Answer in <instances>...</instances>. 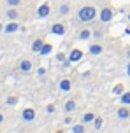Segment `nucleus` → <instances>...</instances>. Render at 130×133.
Masks as SVG:
<instances>
[{
	"label": "nucleus",
	"instance_id": "obj_1",
	"mask_svg": "<svg viewBox=\"0 0 130 133\" xmlns=\"http://www.w3.org/2000/svg\"><path fill=\"white\" fill-rule=\"evenodd\" d=\"M79 19L83 21V23H88V21H91L93 18L97 16V9L93 5H84V7H81L79 9Z\"/></svg>",
	"mask_w": 130,
	"mask_h": 133
},
{
	"label": "nucleus",
	"instance_id": "obj_2",
	"mask_svg": "<svg viewBox=\"0 0 130 133\" xmlns=\"http://www.w3.org/2000/svg\"><path fill=\"white\" fill-rule=\"evenodd\" d=\"M113 16H114V12H113L111 7H104L102 11H100V21L102 23H109L113 19Z\"/></svg>",
	"mask_w": 130,
	"mask_h": 133
},
{
	"label": "nucleus",
	"instance_id": "obj_3",
	"mask_svg": "<svg viewBox=\"0 0 130 133\" xmlns=\"http://www.w3.org/2000/svg\"><path fill=\"white\" fill-rule=\"evenodd\" d=\"M32 66H34V63H32V61L30 60H21L20 63H18V68H20V72H30V70H32Z\"/></svg>",
	"mask_w": 130,
	"mask_h": 133
},
{
	"label": "nucleus",
	"instance_id": "obj_4",
	"mask_svg": "<svg viewBox=\"0 0 130 133\" xmlns=\"http://www.w3.org/2000/svg\"><path fill=\"white\" fill-rule=\"evenodd\" d=\"M21 117H23V121H27V123H30V121H34L35 119V110L34 109H25L23 110V114H21Z\"/></svg>",
	"mask_w": 130,
	"mask_h": 133
},
{
	"label": "nucleus",
	"instance_id": "obj_5",
	"mask_svg": "<svg viewBox=\"0 0 130 133\" xmlns=\"http://www.w3.org/2000/svg\"><path fill=\"white\" fill-rule=\"evenodd\" d=\"M49 11H51V7H49V4L46 2V4H42V5L39 7L37 16H39V18H48V16H49Z\"/></svg>",
	"mask_w": 130,
	"mask_h": 133
},
{
	"label": "nucleus",
	"instance_id": "obj_6",
	"mask_svg": "<svg viewBox=\"0 0 130 133\" xmlns=\"http://www.w3.org/2000/svg\"><path fill=\"white\" fill-rule=\"evenodd\" d=\"M18 30H20V25H18L14 19L11 21L9 25H5V26H4V32H5V33H13V32H18Z\"/></svg>",
	"mask_w": 130,
	"mask_h": 133
},
{
	"label": "nucleus",
	"instance_id": "obj_7",
	"mask_svg": "<svg viewBox=\"0 0 130 133\" xmlns=\"http://www.w3.org/2000/svg\"><path fill=\"white\" fill-rule=\"evenodd\" d=\"M118 117H120V119H128L130 117V109L128 107H120V109H118Z\"/></svg>",
	"mask_w": 130,
	"mask_h": 133
},
{
	"label": "nucleus",
	"instance_id": "obj_8",
	"mask_svg": "<svg viewBox=\"0 0 130 133\" xmlns=\"http://www.w3.org/2000/svg\"><path fill=\"white\" fill-rule=\"evenodd\" d=\"M83 58V51L81 49H72V53H70V56H69V61H77Z\"/></svg>",
	"mask_w": 130,
	"mask_h": 133
},
{
	"label": "nucleus",
	"instance_id": "obj_9",
	"mask_svg": "<svg viewBox=\"0 0 130 133\" xmlns=\"http://www.w3.org/2000/svg\"><path fill=\"white\" fill-rule=\"evenodd\" d=\"M51 32L58 33V35H63V33H65V25H63V23H56V25H53Z\"/></svg>",
	"mask_w": 130,
	"mask_h": 133
},
{
	"label": "nucleus",
	"instance_id": "obj_10",
	"mask_svg": "<svg viewBox=\"0 0 130 133\" xmlns=\"http://www.w3.org/2000/svg\"><path fill=\"white\" fill-rule=\"evenodd\" d=\"M7 18H9V19H18V18H20V11H18L16 7H11V9L7 11Z\"/></svg>",
	"mask_w": 130,
	"mask_h": 133
},
{
	"label": "nucleus",
	"instance_id": "obj_11",
	"mask_svg": "<svg viewBox=\"0 0 130 133\" xmlns=\"http://www.w3.org/2000/svg\"><path fill=\"white\" fill-rule=\"evenodd\" d=\"M63 109H65V112H67V114H70V112H72V110L76 109V102H74V100H67Z\"/></svg>",
	"mask_w": 130,
	"mask_h": 133
},
{
	"label": "nucleus",
	"instance_id": "obj_12",
	"mask_svg": "<svg viewBox=\"0 0 130 133\" xmlns=\"http://www.w3.org/2000/svg\"><path fill=\"white\" fill-rule=\"evenodd\" d=\"M42 46H44V39L41 37V39H37L34 44H32V51H41Z\"/></svg>",
	"mask_w": 130,
	"mask_h": 133
},
{
	"label": "nucleus",
	"instance_id": "obj_13",
	"mask_svg": "<svg viewBox=\"0 0 130 133\" xmlns=\"http://www.w3.org/2000/svg\"><path fill=\"white\" fill-rule=\"evenodd\" d=\"M70 88H72V82L69 79H63L62 82H60V89H62V91H70Z\"/></svg>",
	"mask_w": 130,
	"mask_h": 133
},
{
	"label": "nucleus",
	"instance_id": "obj_14",
	"mask_svg": "<svg viewBox=\"0 0 130 133\" xmlns=\"http://www.w3.org/2000/svg\"><path fill=\"white\" fill-rule=\"evenodd\" d=\"M90 37H91V30H90V28L81 30V33H79V39L81 40H90Z\"/></svg>",
	"mask_w": 130,
	"mask_h": 133
},
{
	"label": "nucleus",
	"instance_id": "obj_15",
	"mask_svg": "<svg viewBox=\"0 0 130 133\" xmlns=\"http://www.w3.org/2000/svg\"><path fill=\"white\" fill-rule=\"evenodd\" d=\"M90 53L91 54H100L102 53V46H100V44H91V46H90Z\"/></svg>",
	"mask_w": 130,
	"mask_h": 133
},
{
	"label": "nucleus",
	"instance_id": "obj_16",
	"mask_svg": "<svg viewBox=\"0 0 130 133\" xmlns=\"http://www.w3.org/2000/svg\"><path fill=\"white\" fill-rule=\"evenodd\" d=\"M69 11H70V5H69V4H63V5H60V9H58V12L62 14V16L69 14Z\"/></svg>",
	"mask_w": 130,
	"mask_h": 133
},
{
	"label": "nucleus",
	"instance_id": "obj_17",
	"mask_svg": "<svg viewBox=\"0 0 130 133\" xmlns=\"http://www.w3.org/2000/svg\"><path fill=\"white\" fill-rule=\"evenodd\" d=\"M102 124H104L102 117H97V119H93V126H95V130H100V128H102Z\"/></svg>",
	"mask_w": 130,
	"mask_h": 133
},
{
	"label": "nucleus",
	"instance_id": "obj_18",
	"mask_svg": "<svg viewBox=\"0 0 130 133\" xmlns=\"http://www.w3.org/2000/svg\"><path fill=\"white\" fill-rule=\"evenodd\" d=\"M23 2V0H7V5H11V7H18Z\"/></svg>",
	"mask_w": 130,
	"mask_h": 133
},
{
	"label": "nucleus",
	"instance_id": "obj_19",
	"mask_svg": "<svg viewBox=\"0 0 130 133\" xmlns=\"http://www.w3.org/2000/svg\"><path fill=\"white\" fill-rule=\"evenodd\" d=\"M121 102H123L125 105H127V103H130V93H123V96H121Z\"/></svg>",
	"mask_w": 130,
	"mask_h": 133
},
{
	"label": "nucleus",
	"instance_id": "obj_20",
	"mask_svg": "<svg viewBox=\"0 0 130 133\" xmlns=\"http://www.w3.org/2000/svg\"><path fill=\"white\" fill-rule=\"evenodd\" d=\"M93 119H95V116H93V114H84V123H91Z\"/></svg>",
	"mask_w": 130,
	"mask_h": 133
},
{
	"label": "nucleus",
	"instance_id": "obj_21",
	"mask_svg": "<svg viewBox=\"0 0 130 133\" xmlns=\"http://www.w3.org/2000/svg\"><path fill=\"white\" fill-rule=\"evenodd\" d=\"M7 103H9V105H16V103H18V96H11V98H7Z\"/></svg>",
	"mask_w": 130,
	"mask_h": 133
},
{
	"label": "nucleus",
	"instance_id": "obj_22",
	"mask_svg": "<svg viewBox=\"0 0 130 133\" xmlns=\"http://www.w3.org/2000/svg\"><path fill=\"white\" fill-rule=\"evenodd\" d=\"M49 51H51V46H49V44H46V46H42V49H41V53H42V54H48Z\"/></svg>",
	"mask_w": 130,
	"mask_h": 133
},
{
	"label": "nucleus",
	"instance_id": "obj_23",
	"mask_svg": "<svg viewBox=\"0 0 130 133\" xmlns=\"http://www.w3.org/2000/svg\"><path fill=\"white\" fill-rule=\"evenodd\" d=\"M120 93H123V84H118L114 88V95H120Z\"/></svg>",
	"mask_w": 130,
	"mask_h": 133
},
{
	"label": "nucleus",
	"instance_id": "obj_24",
	"mask_svg": "<svg viewBox=\"0 0 130 133\" xmlns=\"http://www.w3.org/2000/svg\"><path fill=\"white\" fill-rule=\"evenodd\" d=\"M83 130H84L83 126H74V128H72V131H83Z\"/></svg>",
	"mask_w": 130,
	"mask_h": 133
},
{
	"label": "nucleus",
	"instance_id": "obj_25",
	"mask_svg": "<svg viewBox=\"0 0 130 133\" xmlns=\"http://www.w3.org/2000/svg\"><path fill=\"white\" fill-rule=\"evenodd\" d=\"M48 112H49V114L55 112V105H48Z\"/></svg>",
	"mask_w": 130,
	"mask_h": 133
},
{
	"label": "nucleus",
	"instance_id": "obj_26",
	"mask_svg": "<svg viewBox=\"0 0 130 133\" xmlns=\"http://www.w3.org/2000/svg\"><path fill=\"white\" fill-rule=\"evenodd\" d=\"M2 123H4V116L0 114V124H2Z\"/></svg>",
	"mask_w": 130,
	"mask_h": 133
},
{
	"label": "nucleus",
	"instance_id": "obj_27",
	"mask_svg": "<svg viewBox=\"0 0 130 133\" xmlns=\"http://www.w3.org/2000/svg\"><path fill=\"white\" fill-rule=\"evenodd\" d=\"M127 72H128V75H130V63H128V66H127Z\"/></svg>",
	"mask_w": 130,
	"mask_h": 133
},
{
	"label": "nucleus",
	"instance_id": "obj_28",
	"mask_svg": "<svg viewBox=\"0 0 130 133\" xmlns=\"http://www.w3.org/2000/svg\"><path fill=\"white\" fill-rule=\"evenodd\" d=\"M2 30H4V25H2V23H0V32H2Z\"/></svg>",
	"mask_w": 130,
	"mask_h": 133
},
{
	"label": "nucleus",
	"instance_id": "obj_29",
	"mask_svg": "<svg viewBox=\"0 0 130 133\" xmlns=\"http://www.w3.org/2000/svg\"><path fill=\"white\" fill-rule=\"evenodd\" d=\"M128 19H130V14H128Z\"/></svg>",
	"mask_w": 130,
	"mask_h": 133
},
{
	"label": "nucleus",
	"instance_id": "obj_30",
	"mask_svg": "<svg viewBox=\"0 0 130 133\" xmlns=\"http://www.w3.org/2000/svg\"><path fill=\"white\" fill-rule=\"evenodd\" d=\"M128 56H130V53H128Z\"/></svg>",
	"mask_w": 130,
	"mask_h": 133
}]
</instances>
